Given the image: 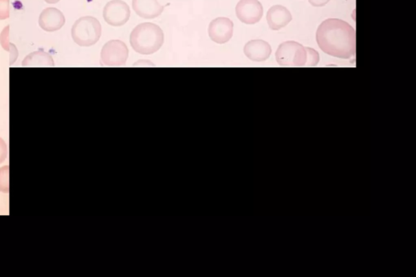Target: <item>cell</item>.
<instances>
[{
  "label": "cell",
  "instance_id": "6da1fadb",
  "mask_svg": "<svg viewBox=\"0 0 416 277\" xmlns=\"http://www.w3.org/2000/svg\"><path fill=\"white\" fill-rule=\"evenodd\" d=\"M316 42L329 56L340 59H351L355 56V30L345 21L330 18L322 22L316 31Z\"/></svg>",
  "mask_w": 416,
  "mask_h": 277
},
{
  "label": "cell",
  "instance_id": "7a4b0ae2",
  "mask_svg": "<svg viewBox=\"0 0 416 277\" xmlns=\"http://www.w3.org/2000/svg\"><path fill=\"white\" fill-rule=\"evenodd\" d=\"M129 41L136 52L142 55H151L163 46L164 34L158 25L144 22L133 30Z\"/></svg>",
  "mask_w": 416,
  "mask_h": 277
},
{
  "label": "cell",
  "instance_id": "3957f363",
  "mask_svg": "<svg viewBox=\"0 0 416 277\" xmlns=\"http://www.w3.org/2000/svg\"><path fill=\"white\" fill-rule=\"evenodd\" d=\"M72 38L80 47H91L100 40L102 26L97 18L87 16L75 21L71 30Z\"/></svg>",
  "mask_w": 416,
  "mask_h": 277
},
{
  "label": "cell",
  "instance_id": "277c9868",
  "mask_svg": "<svg viewBox=\"0 0 416 277\" xmlns=\"http://www.w3.org/2000/svg\"><path fill=\"white\" fill-rule=\"evenodd\" d=\"M307 54L306 47L294 41L281 43L276 52V60L283 67H304Z\"/></svg>",
  "mask_w": 416,
  "mask_h": 277
},
{
  "label": "cell",
  "instance_id": "5b68a950",
  "mask_svg": "<svg viewBox=\"0 0 416 277\" xmlns=\"http://www.w3.org/2000/svg\"><path fill=\"white\" fill-rule=\"evenodd\" d=\"M129 57V49L120 40L107 42L101 52L102 65L109 67L124 66Z\"/></svg>",
  "mask_w": 416,
  "mask_h": 277
},
{
  "label": "cell",
  "instance_id": "8992f818",
  "mask_svg": "<svg viewBox=\"0 0 416 277\" xmlns=\"http://www.w3.org/2000/svg\"><path fill=\"white\" fill-rule=\"evenodd\" d=\"M131 16V8L123 0H111L104 8V18L107 24L123 25Z\"/></svg>",
  "mask_w": 416,
  "mask_h": 277
},
{
  "label": "cell",
  "instance_id": "52a82bcc",
  "mask_svg": "<svg viewBox=\"0 0 416 277\" xmlns=\"http://www.w3.org/2000/svg\"><path fill=\"white\" fill-rule=\"evenodd\" d=\"M263 8L259 0H240L236 6V15L245 24L254 25L262 19Z\"/></svg>",
  "mask_w": 416,
  "mask_h": 277
},
{
  "label": "cell",
  "instance_id": "ba28073f",
  "mask_svg": "<svg viewBox=\"0 0 416 277\" xmlns=\"http://www.w3.org/2000/svg\"><path fill=\"white\" fill-rule=\"evenodd\" d=\"M208 34L213 42L218 44L226 43L234 34V22L228 17H217L210 23Z\"/></svg>",
  "mask_w": 416,
  "mask_h": 277
},
{
  "label": "cell",
  "instance_id": "9c48e42d",
  "mask_svg": "<svg viewBox=\"0 0 416 277\" xmlns=\"http://www.w3.org/2000/svg\"><path fill=\"white\" fill-rule=\"evenodd\" d=\"M39 24L47 32L59 30L65 24V17L63 12L56 8L44 9L39 18Z\"/></svg>",
  "mask_w": 416,
  "mask_h": 277
},
{
  "label": "cell",
  "instance_id": "30bf717a",
  "mask_svg": "<svg viewBox=\"0 0 416 277\" xmlns=\"http://www.w3.org/2000/svg\"><path fill=\"white\" fill-rule=\"evenodd\" d=\"M244 54L250 60L263 62L270 57L272 47L263 40H252L245 45Z\"/></svg>",
  "mask_w": 416,
  "mask_h": 277
},
{
  "label": "cell",
  "instance_id": "8fae6325",
  "mask_svg": "<svg viewBox=\"0 0 416 277\" xmlns=\"http://www.w3.org/2000/svg\"><path fill=\"white\" fill-rule=\"evenodd\" d=\"M268 26L272 30H280L292 21V13L284 6H272L267 13Z\"/></svg>",
  "mask_w": 416,
  "mask_h": 277
},
{
  "label": "cell",
  "instance_id": "7c38bea8",
  "mask_svg": "<svg viewBox=\"0 0 416 277\" xmlns=\"http://www.w3.org/2000/svg\"><path fill=\"white\" fill-rule=\"evenodd\" d=\"M132 6L137 14L145 19H153L164 11L158 0H133Z\"/></svg>",
  "mask_w": 416,
  "mask_h": 277
},
{
  "label": "cell",
  "instance_id": "4fadbf2b",
  "mask_svg": "<svg viewBox=\"0 0 416 277\" xmlns=\"http://www.w3.org/2000/svg\"><path fill=\"white\" fill-rule=\"evenodd\" d=\"M22 66L24 67H54L55 63L50 54L43 51H37L30 53L27 56Z\"/></svg>",
  "mask_w": 416,
  "mask_h": 277
},
{
  "label": "cell",
  "instance_id": "5bb4252c",
  "mask_svg": "<svg viewBox=\"0 0 416 277\" xmlns=\"http://www.w3.org/2000/svg\"><path fill=\"white\" fill-rule=\"evenodd\" d=\"M0 44L2 47L10 55V65L14 64L18 57V50L15 44L11 43L9 40V25L6 26L0 34Z\"/></svg>",
  "mask_w": 416,
  "mask_h": 277
},
{
  "label": "cell",
  "instance_id": "9a60e30c",
  "mask_svg": "<svg viewBox=\"0 0 416 277\" xmlns=\"http://www.w3.org/2000/svg\"><path fill=\"white\" fill-rule=\"evenodd\" d=\"M0 192L9 194V166L0 168Z\"/></svg>",
  "mask_w": 416,
  "mask_h": 277
},
{
  "label": "cell",
  "instance_id": "2e32d148",
  "mask_svg": "<svg viewBox=\"0 0 416 277\" xmlns=\"http://www.w3.org/2000/svg\"><path fill=\"white\" fill-rule=\"evenodd\" d=\"M307 58L306 62V67H315L319 64L320 55L315 49L310 47H306Z\"/></svg>",
  "mask_w": 416,
  "mask_h": 277
},
{
  "label": "cell",
  "instance_id": "e0dca14e",
  "mask_svg": "<svg viewBox=\"0 0 416 277\" xmlns=\"http://www.w3.org/2000/svg\"><path fill=\"white\" fill-rule=\"evenodd\" d=\"M9 16V0H0V20H6Z\"/></svg>",
  "mask_w": 416,
  "mask_h": 277
},
{
  "label": "cell",
  "instance_id": "ac0fdd59",
  "mask_svg": "<svg viewBox=\"0 0 416 277\" xmlns=\"http://www.w3.org/2000/svg\"><path fill=\"white\" fill-rule=\"evenodd\" d=\"M8 149L6 142H4L3 138L0 137V164H2L6 161L8 157Z\"/></svg>",
  "mask_w": 416,
  "mask_h": 277
},
{
  "label": "cell",
  "instance_id": "d6986e66",
  "mask_svg": "<svg viewBox=\"0 0 416 277\" xmlns=\"http://www.w3.org/2000/svg\"><path fill=\"white\" fill-rule=\"evenodd\" d=\"M312 6L314 7H324L327 4L330 0H308Z\"/></svg>",
  "mask_w": 416,
  "mask_h": 277
},
{
  "label": "cell",
  "instance_id": "ffe728a7",
  "mask_svg": "<svg viewBox=\"0 0 416 277\" xmlns=\"http://www.w3.org/2000/svg\"><path fill=\"white\" fill-rule=\"evenodd\" d=\"M44 1L47 2V3L54 4V3H57L58 2H60L61 0H44Z\"/></svg>",
  "mask_w": 416,
  "mask_h": 277
}]
</instances>
